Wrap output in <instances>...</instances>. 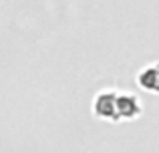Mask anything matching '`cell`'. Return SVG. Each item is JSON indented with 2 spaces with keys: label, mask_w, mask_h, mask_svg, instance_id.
Wrapping results in <instances>:
<instances>
[{
  "label": "cell",
  "mask_w": 159,
  "mask_h": 153,
  "mask_svg": "<svg viewBox=\"0 0 159 153\" xmlns=\"http://www.w3.org/2000/svg\"><path fill=\"white\" fill-rule=\"evenodd\" d=\"M95 113L105 119H119L117 117V95L115 93H103L95 101Z\"/></svg>",
  "instance_id": "1"
},
{
  "label": "cell",
  "mask_w": 159,
  "mask_h": 153,
  "mask_svg": "<svg viewBox=\"0 0 159 153\" xmlns=\"http://www.w3.org/2000/svg\"><path fill=\"white\" fill-rule=\"evenodd\" d=\"M139 101L131 95H117V117L133 119L139 115Z\"/></svg>",
  "instance_id": "2"
},
{
  "label": "cell",
  "mask_w": 159,
  "mask_h": 153,
  "mask_svg": "<svg viewBox=\"0 0 159 153\" xmlns=\"http://www.w3.org/2000/svg\"><path fill=\"white\" fill-rule=\"evenodd\" d=\"M139 85L147 91H153V93H159V65L155 67L143 69L139 73Z\"/></svg>",
  "instance_id": "3"
}]
</instances>
